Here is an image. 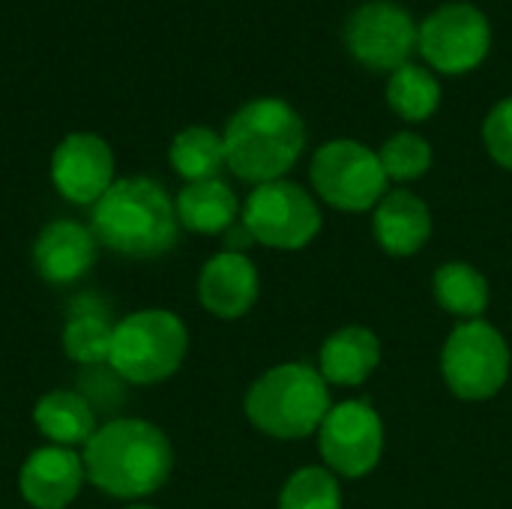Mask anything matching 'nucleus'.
Masks as SVG:
<instances>
[{
	"instance_id": "1",
	"label": "nucleus",
	"mask_w": 512,
	"mask_h": 509,
	"mask_svg": "<svg viewBox=\"0 0 512 509\" xmlns=\"http://www.w3.org/2000/svg\"><path fill=\"white\" fill-rule=\"evenodd\" d=\"M87 483L102 495L126 504L156 495L174 471V447L168 435L138 417L108 420L81 450Z\"/></svg>"
},
{
	"instance_id": "2",
	"label": "nucleus",
	"mask_w": 512,
	"mask_h": 509,
	"mask_svg": "<svg viewBox=\"0 0 512 509\" xmlns=\"http://www.w3.org/2000/svg\"><path fill=\"white\" fill-rule=\"evenodd\" d=\"M90 231L99 246L123 258H159L177 246L180 219L174 198L153 177H120L90 207Z\"/></svg>"
},
{
	"instance_id": "3",
	"label": "nucleus",
	"mask_w": 512,
	"mask_h": 509,
	"mask_svg": "<svg viewBox=\"0 0 512 509\" xmlns=\"http://www.w3.org/2000/svg\"><path fill=\"white\" fill-rule=\"evenodd\" d=\"M225 165L252 186L285 180L306 150L300 111L276 96H261L237 108L225 132Z\"/></svg>"
},
{
	"instance_id": "4",
	"label": "nucleus",
	"mask_w": 512,
	"mask_h": 509,
	"mask_svg": "<svg viewBox=\"0 0 512 509\" xmlns=\"http://www.w3.org/2000/svg\"><path fill=\"white\" fill-rule=\"evenodd\" d=\"M330 408V384L309 363H282L267 369L243 399L246 420L276 441L318 435Z\"/></svg>"
},
{
	"instance_id": "5",
	"label": "nucleus",
	"mask_w": 512,
	"mask_h": 509,
	"mask_svg": "<svg viewBox=\"0 0 512 509\" xmlns=\"http://www.w3.org/2000/svg\"><path fill=\"white\" fill-rule=\"evenodd\" d=\"M189 330L171 309H138L114 324L108 369L138 387L168 381L186 360Z\"/></svg>"
},
{
	"instance_id": "6",
	"label": "nucleus",
	"mask_w": 512,
	"mask_h": 509,
	"mask_svg": "<svg viewBox=\"0 0 512 509\" xmlns=\"http://www.w3.org/2000/svg\"><path fill=\"white\" fill-rule=\"evenodd\" d=\"M512 354L507 339L489 321H459L441 348V375L453 396L486 402L507 387Z\"/></svg>"
},
{
	"instance_id": "7",
	"label": "nucleus",
	"mask_w": 512,
	"mask_h": 509,
	"mask_svg": "<svg viewBox=\"0 0 512 509\" xmlns=\"http://www.w3.org/2000/svg\"><path fill=\"white\" fill-rule=\"evenodd\" d=\"M309 180L315 195L342 213L375 210L390 192L387 174L375 150L354 138H333L321 144L309 165Z\"/></svg>"
},
{
	"instance_id": "8",
	"label": "nucleus",
	"mask_w": 512,
	"mask_h": 509,
	"mask_svg": "<svg viewBox=\"0 0 512 509\" xmlns=\"http://www.w3.org/2000/svg\"><path fill=\"white\" fill-rule=\"evenodd\" d=\"M417 51L435 75H468L492 51V24L474 3H444L420 21Z\"/></svg>"
},
{
	"instance_id": "9",
	"label": "nucleus",
	"mask_w": 512,
	"mask_h": 509,
	"mask_svg": "<svg viewBox=\"0 0 512 509\" xmlns=\"http://www.w3.org/2000/svg\"><path fill=\"white\" fill-rule=\"evenodd\" d=\"M240 222L249 228L255 243L279 252H297L309 246L324 225L315 195L291 180L255 186L240 210Z\"/></svg>"
},
{
	"instance_id": "10",
	"label": "nucleus",
	"mask_w": 512,
	"mask_h": 509,
	"mask_svg": "<svg viewBox=\"0 0 512 509\" xmlns=\"http://www.w3.org/2000/svg\"><path fill=\"white\" fill-rule=\"evenodd\" d=\"M417 33L420 24L402 3L369 0L348 15L342 39L360 66L390 75L417 54Z\"/></svg>"
},
{
	"instance_id": "11",
	"label": "nucleus",
	"mask_w": 512,
	"mask_h": 509,
	"mask_svg": "<svg viewBox=\"0 0 512 509\" xmlns=\"http://www.w3.org/2000/svg\"><path fill=\"white\" fill-rule=\"evenodd\" d=\"M318 453L324 468L342 480L372 474L384 453V423L363 399H348L330 408L318 429Z\"/></svg>"
},
{
	"instance_id": "12",
	"label": "nucleus",
	"mask_w": 512,
	"mask_h": 509,
	"mask_svg": "<svg viewBox=\"0 0 512 509\" xmlns=\"http://www.w3.org/2000/svg\"><path fill=\"white\" fill-rule=\"evenodd\" d=\"M114 180V153L93 132H72L51 153V183L69 204L93 207Z\"/></svg>"
},
{
	"instance_id": "13",
	"label": "nucleus",
	"mask_w": 512,
	"mask_h": 509,
	"mask_svg": "<svg viewBox=\"0 0 512 509\" xmlns=\"http://www.w3.org/2000/svg\"><path fill=\"white\" fill-rule=\"evenodd\" d=\"M84 480L81 453L45 444L24 459L18 471V495L30 509H66L78 498Z\"/></svg>"
},
{
	"instance_id": "14",
	"label": "nucleus",
	"mask_w": 512,
	"mask_h": 509,
	"mask_svg": "<svg viewBox=\"0 0 512 509\" xmlns=\"http://www.w3.org/2000/svg\"><path fill=\"white\" fill-rule=\"evenodd\" d=\"M261 294V279L249 255L243 252H216L198 273V300L201 306L222 321H237L249 315Z\"/></svg>"
},
{
	"instance_id": "15",
	"label": "nucleus",
	"mask_w": 512,
	"mask_h": 509,
	"mask_svg": "<svg viewBox=\"0 0 512 509\" xmlns=\"http://www.w3.org/2000/svg\"><path fill=\"white\" fill-rule=\"evenodd\" d=\"M96 249L99 243L90 225H81L75 219H54L36 234L33 243L36 276L48 285H72L90 273Z\"/></svg>"
},
{
	"instance_id": "16",
	"label": "nucleus",
	"mask_w": 512,
	"mask_h": 509,
	"mask_svg": "<svg viewBox=\"0 0 512 509\" xmlns=\"http://www.w3.org/2000/svg\"><path fill=\"white\" fill-rule=\"evenodd\" d=\"M372 234L393 258L417 255L432 237V213L423 198L408 189L387 192L372 213Z\"/></svg>"
},
{
	"instance_id": "17",
	"label": "nucleus",
	"mask_w": 512,
	"mask_h": 509,
	"mask_svg": "<svg viewBox=\"0 0 512 509\" xmlns=\"http://www.w3.org/2000/svg\"><path fill=\"white\" fill-rule=\"evenodd\" d=\"M33 423L48 444L69 447V450L84 447L99 429L93 402L69 387L48 390L45 396H39L33 405Z\"/></svg>"
},
{
	"instance_id": "18",
	"label": "nucleus",
	"mask_w": 512,
	"mask_h": 509,
	"mask_svg": "<svg viewBox=\"0 0 512 509\" xmlns=\"http://www.w3.org/2000/svg\"><path fill=\"white\" fill-rule=\"evenodd\" d=\"M318 363L327 384L360 387L381 363V342L366 327H342L321 345Z\"/></svg>"
},
{
	"instance_id": "19",
	"label": "nucleus",
	"mask_w": 512,
	"mask_h": 509,
	"mask_svg": "<svg viewBox=\"0 0 512 509\" xmlns=\"http://www.w3.org/2000/svg\"><path fill=\"white\" fill-rule=\"evenodd\" d=\"M174 207H177L180 228L192 234H225L231 225L240 222V210H243L234 189L222 177L186 183L177 192Z\"/></svg>"
},
{
	"instance_id": "20",
	"label": "nucleus",
	"mask_w": 512,
	"mask_h": 509,
	"mask_svg": "<svg viewBox=\"0 0 512 509\" xmlns=\"http://www.w3.org/2000/svg\"><path fill=\"white\" fill-rule=\"evenodd\" d=\"M111 336H114V321L108 318L105 303L96 294L75 297L60 336L63 354L81 366H102L108 363Z\"/></svg>"
},
{
	"instance_id": "21",
	"label": "nucleus",
	"mask_w": 512,
	"mask_h": 509,
	"mask_svg": "<svg viewBox=\"0 0 512 509\" xmlns=\"http://www.w3.org/2000/svg\"><path fill=\"white\" fill-rule=\"evenodd\" d=\"M432 294H435L438 306L447 309L450 315H456L459 321L483 318V312L489 309V300H492L489 279L465 261L441 264L432 276Z\"/></svg>"
},
{
	"instance_id": "22",
	"label": "nucleus",
	"mask_w": 512,
	"mask_h": 509,
	"mask_svg": "<svg viewBox=\"0 0 512 509\" xmlns=\"http://www.w3.org/2000/svg\"><path fill=\"white\" fill-rule=\"evenodd\" d=\"M387 105L405 123H423L441 108V81L429 66L405 63L402 69L387 75Z\"/></svg>"
},
{
	"instance_id": "23",
	"label": "nucleus",
	"mask_w": 512,
	"mask_h": 509,
	"mask_svg": "<svg viewBox=\"0 0 512 509\" xmlns=\"http://www.w3.org/2000/svg\"><path fill=\"white\" fill-rule=\"evenodd\" d=\"M171 168L186 180H213L225 168V138L210 126H186L168 147Z\"/></svg>"
},
{
	"instance_id": "24",
	"label": "nucleus",
	"mask_w": 512,
	"mask_h": 509,
	"mask_svg": "<svg viewBox=\"0 0 512 509\" xmlns=\"http://www.w3.org/2000/svg\"><path fill=\"white\" fill-rule=\"evenodd\" d=\"M279 509H342L339 477L318 465L294 471L279 492Z\"/></svg>"
},
{
	"instance_id": "25",
	"label": "nucleus",
	"mask_w": 512,
	"mask_h": 509,
	"mask_svg": "<svg viewBox=\"0 0 512 509\" xmlns=\"http://www.w3.org/2000/svg\"><path fill=\"white\" fill-rule=\"evenodd\" d=\"M378 159H381L387 180L411 183V180H420L432 168V144L423 135L402 129L381 144Z\"/></svg>"
},
{
	"instance_id": "26",
	"label": "nucleus",
	"mask_w": 512,
	"mask_h": 509,
	"mask_svg": "<svg viewBox=\"0 0 512 509\" xmlns=\"http://www.w3.org/2000/svg\"><path fill=\"white\" fill-rule=\"evenodd\" d=\"M483 147L489 150V156L512 171V96L501 99L483 120Z\"/></svg>"
},
{
	"instance_id": "27",
	"label": "nucleus",
	"mask_w": 512,
	"mask_h": 509,
	"mask_svg": "<svg viewBox=\"0 0 512 509\" xmlns=\"http://www.w3.org/2000/svg\"><path fill=\"white\" fill-rule=\"evenodd\" d=\"M123 509H156V507H150V504H141V501H132V504H126Z\"/></svg>"
}]
</instances>
